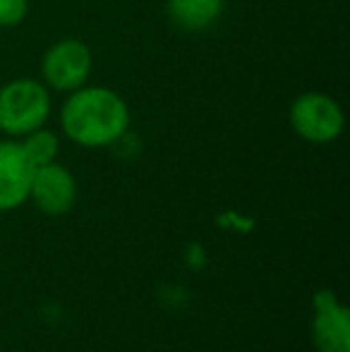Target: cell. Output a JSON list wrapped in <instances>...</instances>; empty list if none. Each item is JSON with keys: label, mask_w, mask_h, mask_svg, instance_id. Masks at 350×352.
<instances>
[{"label": "cell", "mask_w": 350, "mask_h": 352, "mask_svg": "<svg viewBox=\"0 0 350 352\" xmlns=\"http://www.w3.org/2000/svg\"><path fill=\"white\" fill-rule=\"evenodd\" d=\"M58 122L67 142L82 148H106L125 140L132 113L118 91L85 84L67 94Z\"/></svg>", "instance_id": "6da1fadb"}, {"label": "cell", "mask_w": 350, "mask_h": 352, "mask_svg": "<svg viewBox=\"0 0 350 352\" xmlns=\"http://www.w3.org/2000/svg\"><path fill=\"white\" fill-rule=\"evenodd\" d=\"M19 144H22L24 153H27V158L32 161L34 168L58 161V153H61V135L46 125L19 137Z\"/></svg>", "instance_id": "9c48e42d"}, {"label": "cell", "mask_w": 350, "mask_h": 352, "mask_svg": "<svg viewBox=\"0 0 350 352\" xmlns=\"http://www.w3.org/2000/svg\"><path fill=\"white\" fill-rule=\"evenodd\" d=\"M29 0H0V29H12L27 19Z\"/></svg>", "instance_id": "30bf717a"}, {"label": "cell", "mask_w": 350, "mask_h": 352, "mask_svg": "<svg viewBox=\"0 0 350 352\" xmlns=\"http://www.w3.org/2000/svg\"><path fill=\"white\" fill-rule=\"evenodd\" d=\"M51 89L34 77H14L0 87V132L19 140L51 118Z\"/></svg>", "instance_id": "7a4b0ae2"}, {"label": "cell", "mask_w": 350, "mask_h": 352, "mask_svg": "<svg viewBox=\"0 0 350 352\" xmlns=\"http://www.w3.org/2000/svg\"><path fill=\"white\" fill-rule=\"evenodd\" d=\"M312 343L317 352H350V311L333 290L312 297Z\"/></svg>", "instance_id": "8992f818"}, {"label": "cell", "mask_w": 350, "mask_h": 352, "mask_svg": "<svg viewBox=\"0 0 350 352\" xmlns=\"http://www.w3.org/2000/svg\"><path fill=\"white\" fill-rule=\"evenodd\" d=\"M39 67H41V82L51 91L70 94L89 84V77H91L94 70L91 48L80 38H61V41L46 48Z\"/></svg>", "instance_id": "277c9868"}, {"label": "cell", "mask_w": 350, "mask_h": 352, "mask_svg": "<svg viewBox=\"0 0 350 352\" xmlns=\"http://www.w3.org/2000/svg\"><path fill=\"white\" fill-rule=\"evenodd\" d=\"M223 0H168V17L185 32H204L219 22Z\"/></svg>", "instance_id": "ba28073f"}, {"label": "cell", "mask_w": 350, "mask_h": 352, "mask_svg": "<svg viewBox=\"0 0 350 352\" xmlns=\"http://www.w3.org/2000/svg\"><path fill=\"white\" fill-rule=\"evenodd\" d=\"M288 120L295 135L309 144H331L346 130L341 103L324 91H303L295 96L290 103Z\"/></svg>", "instance_id": "3957f363"}, {"label": "cell", "mask_w": 350, "mask_h": 352, "mask_svg": "<svg viewBox=\"0 0 350 352\" xmlns=\"http://www.w3.org/2000/svg\"><path fill=\"white\" fill-rule=\"evenodd\" d=\"M34 166L19 140H0V213L14 211L29 201Z\"/></svg>", "instance_id": "52a82bcc"}, {"label": "cell", "mask_w": 350, "mask_h": 352, "mask_svg": "<svg viewBox=\"0 0 350 352\" xmlns=\"http://www.w3.org/2000/svg\"><path fill=\"white\" fill-rule=\"evenodd\" d=\"M29 201L46 216H65L77 204V180L58 161L34 168Z\"/></svg>", "instance_id": "5b68a950"}]
</instances>
